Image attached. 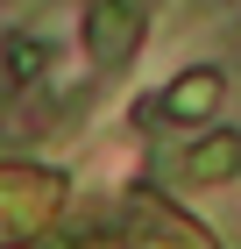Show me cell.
I'll return each mask as SVG.
<instances>
[{
    "label": "cell",
    "mask_w": 241,
    "mask_h": 249,
    "mask_svg": "<svg viewBox=\"0 0 241 249\" xmlns=\"http://www.w3.org/2000/svg\"><path fill=\"white\" fill-rule=\"evenodd\" d=\"M43 64H50V50H43L36 36H7L0 43V100H15L21 86H36Z\"/></svg>",
    "instance_id": "8992f818"
},
{
    "label": "cell",
    "mask_w": 241,
    "mask_h": 249,
    "mask_svg": "<svg viewBox=\"0 0 241 249\" xmlns=\"http://www.w3.org/2000/svg\"><path fill=\"white\" fill-rule=\"evenodd\" d=\"M241 171V135H199L185 157H177V185H220V178Z\"/></svg>",
    "instance_id": "277c9868"
},
{
    "label": "cell",
    "mask_w": 241,
    "mask_h": 249,
    "mask_svg": "<svg viewBox=\"0 0 241 249\" xmlns=\"http://www.w3.org/2000/svg\"><path fill=\"white\" fill-rule=\"evenodd\" d=\"M57 207H64V178H57V171L0 164V249L36 242V235L57 221Z\"/></svg>",
    "instance_id": "6da1fadb"
},
{
    "label": "cell",
    "mask_w": 241,
    "mask_h": 249,
    "mask_svg": "<svg viewBox=\"0 0 241 249\" xmlns=\"http://www.w3.org/2000/svg\"><path fill=\"white\" fill-rule=\"evenodd\" d=\"M43 249H99V242H85V235H64V242H43Z\"/></svg>",
    "instance_id": "52a82bcc"
},
{
    "label": "cell",
    "mask_w": 241,
    "mask_h": 249,
    "mask_svg": "<svg viewBox=\"0 0 241 249\" xmlns=\"http://www.w3.org/2000/svg\"><path fill=\"white\" fill-rule=\"evenodd\" d=\"M227 100V78L213 71V64H199V71H185V78H170V93H163V114L170 121H206L213 107Z\"/></svg>",
    "instance_id": "5b68a950"
},
{
    "label": "cell",
    "mask_w": 241,
    "mask_h": 249,
    "mask_svg": "<svg viewBox=\"0 0 241 249\" xmlns=\"http://www.w3.org/2000/svg\"><path fill=\"white\" fill-rule=\"evenodd\" d=\"M142 7L149 0H85V57L99 71H121V64L142 50Z\"/></svg>",
    "instance_id": "3957f363"
},
{
    "label": "cell",
    "mask_w": 241,
    "mask_h": 249,
    "mask_svg": "<svg viewBox=\"0 0 241 249\" xmlns=\"http://www.w3.org/2000/svg\"><path fill=\"white\" fill-rule=\"evenodd\" d=\"M121 235H128V249H220L199 221H185L163 192H149V185L128 192V207H121Z\"/></svg>",
    "instance_id": "7a4b0ae2"
}]
</instances>
